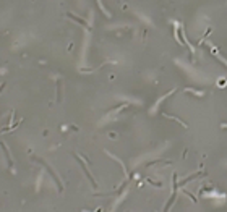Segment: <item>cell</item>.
<instances>
[{
  "mask_svg": "<svg viewBox=\"0 0 227 212\" xmlns=\"http://www.w3.org/2000/svg\"><path fill=\"white\" fill-rule=\"evenodd\" d=\"M68 16H70L71 19H75V21H78V23H79V25H83V26H86V28H89V26H88V23L85 21V19H81V18H78V16H75V15H68Z\"/></svg>",
  "mask_w": 227,
  "mask_h": 212,
  "instance_id": "1",
  "label": "cell"
},
{
  "mask_svg": "<svg viewBox=\"0 0 227 212\" xmlns=\"http://www.w3.org/2000/svg\"><path fill=\"white\" fill-rule=\"evenodd\" d=\"M222 128H227V123H222V125H221Z\"/></svg>",
  "mask_w": 227,
  "mask_h": 212,
  "instance_id": "3",
  "label": "cell"
},
{
  "mask_svg": "<svg viewBox=\"0 0 227 212\" xmlns=\"http://www.w3.org/2000/svg\"><path fill=\"white\" fill-rule=\"evenodd\" d=\"M185 194H187V196H188V198H192V201H193V202H196V198H195V196H193V194H190V193H188V191H185Z\"/></svg>",
  "mask_w": 227,
  "mask_h": 212,
  "instance_id": "2",
  "label": "cell"
}]
</instances>
